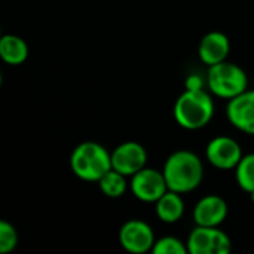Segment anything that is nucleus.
Returning a JSON list of instances; mask_svg holds the SVG:
<instances>
[{
	"instance_id": "20",
	"label": "nucleus",
	"mask_w": 254,
	"mask_h": 254,
	"mask_svg": "<svg viewBox=\"0 0 254 254\" xmlns=\"http://www.w3.org/2000/svg\"><path fill=\"white\" fill-rule=\"evenodd\" d=\"M249 195H250V199H252V202L254 204V192L253 193H249Z\"/></svg>"
},
{
	"instance_id": "15",
	"label": "nucleus",
	"mask_w": 254,
	"mask_h": 254,
	"mask_svg": "<svg viewBox=\"0 0 254 254\" xmlns=\"http://www.w3.org/2000/svg\"><path fill=\"white\" fill-rule=\"evenodd\" d=\"M98 188H100L101 193L107 198H112V199L121 198L125 195V192L128 189L127 176H124L122 173L112 168L109 173H106L98 180Z\"/></svg>"
},
{
	"instance_id": "3",
	"label": "nucleus",
	"mask_w": 254,
	"mask_h": 254,
	"mask_svg": "<svg viewBox=\"0 0 254 254\" xmlns=\"http://www.w3.org/2000/svg\"><path fill=\"white\" fill-rule=\"evenodd\" d=\"M70 168L73 174L89 183L98 180L112 170V152L95 141L77 144L70 155Z\"/></svg>"
},
{
	"instance_id": "10",
	"label": "nucleus",
	"mask_w": 254,
	"mask_h": 254,
	"mask_svg": "<svg viewBox=\"0 0 254 254\" xmlns=\"http://www.w3.org/2000/svg\"><path fill=\"white\" fill-rule=\"evenodd\" d=\"M226 118L238 131L254 135V89H246L240 95L228 100Z\"/></svg>"
},
{
	"instance_id": "1",
	"label": "nucleus",
	"mask_w": 254,
	"mask_h": 254,
	"mask_svg": "<svg viewBox=\"0 0 254 254\" xmlns=\"http://www.w3.org/2000/svg\"><path fill=\"white\" fill-rule=\"evenodd\" d=\"M162 173L168 189L183 195L199 188L204 180V164L195 152L177 150L167 158Z\"/></svg>"
},
{
	"instance_id": "12",
	"label": "nucleus",
	"mask_w": 254,
	"mask_h": 254,
	"mask_svg": "<svg viewBox=\"0 0 254 254\" xmlns=\"http://www.w3.org/2000/svg\"><path fill=\"white\" fill-rule=\"evenodd\" d=\"M231 52V40L223 31L207 33L198 46V57L207 65H214L226 61Z\"/></svg>"
},
{
	"instance_id": "17",
	"label": "nucleus",
	"mask_w": 254,
	"mask_h": 254,
	"mask_svg": "<svg viewBox=\"0 0 254 254\" xmlns=\"http://www.w3.org/2000/svg\"><path fill=\"white\" fill-rule=\"evenodd\" d=\"M153 254H186L188 252V246L186 243H183L180 238L168 235V237H162L159 240H156L153 249Z\"/></svg>"
},
{
	"instance_id": "16",
	"label": "nucleus",
	"mask_w": 254,
	"mask_h": 254,
	"mask_svg": "<svg viewBox=\"0 0 254 254\" xmlns=\"http://www.w3.org/2000/svg\"><path fill=\"white\" fill-rule=\"evenodd\" d=\"M235 179L238 186L247 192L253 193L254 192V153L244 155L240 164L235 168Z\"/></svg>"
},
{
	"instance_id": "4",
	"label": "nucleus",
	"mask_w": 254,
	"mask_h": 254,
	"mask_svg": "<svg viewBox=\"0 0 254 254\" xmlns=\"http://www.w3.org/2000/svg\"><path fill=\"white\" fill-rule=\"evenodd\" d=\"M207 88L216 97L231 100L249 89V76L238 64L226 60L208 67Z\"/></svg>"
},
{
	"instance_id": "6",
	"label": "nucleus",
	"mask_w": 254,
	"mask_h": 254,
	"mask_svg": "<svg viewBox=\"0 0 254 254\" xmlns=\"http://www.w3.org/2000/svg\"><path fill=\"white\" fill-rule=\"evenodd\" d=\"M155 243V232L144 220H127L119 229V244L128 253L144 254L152 252Z\"/></svg>"
},
{
	"instance_id": "19",
	"label": "nucleus",
	"mask_w": 254,
	"mask_h": 254,
	"mask_svg": "<svg viewBox=\"0 0 254 254\" xmlns=\"http://www.w3.org/2000/svg\"><path fill=\"white\" fill-rule=\"evenodd\" d=\"M204 85H207V79L204 80L199 74L193 73V74H189L185 80V88L186 89H190V91H199V89H204Z\"/></svg>"
},
{
	"instance_id": "9",
	"label": "nucleus",
	"mask_w": 254,
	"mask_h": 254,
	"mask_svg": "<svg viewBox=\"0 0 254 254\" xmlns=\"http://www.w3.org/2000/svg\"><path fill=\"white\" fill-rule=\"evenodd\" d=\"M146 165L147 150L143 144L137 141L121 143L112 152V168L122 173L127 177H132Z\"/></svg>"
},
{
	"instance_id": "8",
	"label": "nucleus",
	"mask_w": 254,
	"mask_h": 254,
	"mask_svg": "<svg viewBox=\"0 0 254 254\" xmlns=\"http://www.w3.org/2000/svg\"><path fill=\"white\" fill-rule=\"evenodd\" d=\"M244 153L241 144L228 135H219L208 141L205 147L207 161L217 170H235Z\"/></svg>"
},
{
	"instance_id": "7",
	"label": "nucleus",
	"mask_w": 254,
	"mask_h": 254,
	"mask_svg": "<svg viewBox=\"0 0 254 254\" xmlns=\"http://www.w3.org/2000/svg\"><path fill=\"white\" fill-rule=\"evenodd\" d=\"M131 192L132 195L146 204H155L167 190V180L162 171L144 167L131 177Z\"/></svg>"
},
{
	"instance_id": "13",
	"label": "nucleus",
	"mask_w": 254,
	"mask_h": 254,
	"mask_svg": "<svg viewBox=\"0 0 254 254\" xmlns=\"http://www.w3.org/2000/svg\"><path fill=\"white\" fill-rule=\"evenodd\" d=\"M155 211L158 219L162 223L174 225L179 220H182L185 214V201L182 198V193L174 190H167L156 202H155Z\"/></svg>"
},
{
	"instance_id": "5",
	"label": "nucleus",
	"mask_w": 254,
	"mask_h": 254,
	"mask_svg": "<svg viewBox=\"0 0 254 254\" xmlns=\"http://www.w3.org/2000/svg\"><path fill=\"white\" fill-rule=\"evenodd\" d=\"M186 246L190 254H228L232 250V241L226 232L198 225L190 231Z\"/></svg>"
},
{
	"instance_id": "11",
	"label": "nucleus",
	"mask_w": 254,
	"mask_h": 254,
	"mask_svg": "<svg viewBox=\"0 0 254 254\" xmlns=\"http://www.w3.org/2000/svg\"><path fill=\"white\" fill-rule=\"evenodd\" d=\"M229 205L220 195L202 196L193 208V222L198 226L219 228L228 217Z\"/></svg>"
},
{
	"instance_id": "18",
	"label": "nucleus",
	"mask_w": 254,
	"mask_h": 254,
	"mask_svg": "<svg viewBox=\"0 0 254 254\" xmlns=\"http://www.w3.org/2000/svg\"><path fill=\"white\" fill-rule=\"evenodd\" d=\"M18 246V232L7 220L0 222V253L9 254Z\"/></svg>"
},
{
	"instance_id": "2",
	"label": "nucleus",
	"mask_w": 254,
	"mask_h": 254,
	"mask_svg": "<svg viewBox=\"0 0 254 254\" xmlns=\"http://www.w3.org/2000/svg\"><path fill=\"white\" fill-rule=\"evenodd\" d=\"M214 112V101L205 89H185V92L176 100L173 109V115L179 127L189 131H196L207 127L211 122Z\"/></svg>"
},
{
	"instance_id": "14",
	"label": "nucleus",
	"mask_w": 254,
	"mask_h": 254,
	"mask_svg": "<svg viewBox=\"0 0 254 254\" xmlns=\"http://www.w3.org/2000/svg\"><path fill=\"white\" fill-rule=\"evenodd\" d=\"M27 42L16 34H3L0 37V58L9 65H21L28 58Z\"/></svg>"
}]
</instances>
